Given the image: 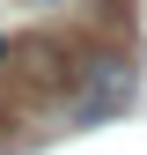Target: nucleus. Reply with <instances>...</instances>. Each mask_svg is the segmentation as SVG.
Segmentation results:
<instances>
[{"label": "nucleus", "instance_id": "nucleus-1", "mask_svg": "<svg viewBox=\"0 0 147 155\" xmlns=\"http://www.w3.org/2000/svg\"><path fill=\"white\" fill-rule=\"evenodd\" d=\"M133 104V67L125 59H81V74H74V126H96V118H118V111Z\"/></svg>", "mask_w": 147, "mask_h": 155}, {"label": "nucleus", "instance_id": "nucleus-2", "mask_svg": "<svg viewBox=\"0 0 147 155\" xmlns=\"http://www.w3.org/2000/svg\"><path fill=\"white\" fill-rule=\"evenodd\" d=\"M15 59H22V74H30L37 89H66L74 74H81V67H66L74 52H66V45H52V37H44V45H22V52H15Z\"/></svg>", "mask_w": 147, "mask_h": 155}, {"label": "nucleus", "instance_id": "nucleus-3", "mask_svg": "<svg viewBox=\"0 0 147 155\" xmlns=\"http://www.w3.org/2000/svg\"><path fill=\"white\" fill-rule=\"evenodd\" d=\"M0 59H15V45H8V37H0Z\"/></svg>", "mask_w": 147, "mask_h": 155}]
</instances>
